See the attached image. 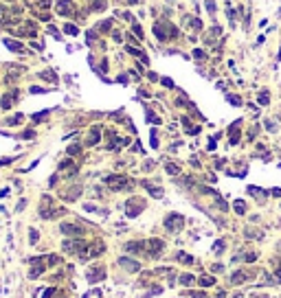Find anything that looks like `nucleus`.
Segmentation results:
<instances>
[{
  "mask_svg": "<svg viewBox=\"0 0 281 298\" xmlns=\"http://www.w3.org/2000/svg\"><path fill=\"white\" fill-rule=\"evenodd\" d=\"M40 77H42V79H48V81H53V83L57 81V74H53V70H42V72H40Z\"/></svg>",
  "mask_w": 281,
  "mask_h": 298,
  "instance_id": "obj_29",
  "label": "nucleus"
},
{
  "mask_svg": "<svg viewBox=\"0 0 281 298\" xmlns=\"http://www.w3.org/2000/svg\"><path fill=\"white\" fill-rule=\"evenodd\" d=\"M259 103H261V105H268V103H270V92H268V90H261V92H259Z\"/></svg>",
  "mask_w": 281,
  "mask_h": 298,
  "instance_id": "obj_31",
  "label": "nucleus"
},
{
  "mask_svg": "<svg viewBox=\"0 0 281 298\" xmlns=\"http://www.w3.org/2000/svg\"><path fill=\"white\" fill-rule=\"evenodd\" d=\"M13 158H0V167H2V164H9Z\"/></svg>",
  "mask_w": 281,
  "mask_h": 298,
  "instance_id": "obj_54",
  "label": "nucleus"
},
{
  "mask_svg": "<svg viewBox=\"0 0 281 298\" xmlns=\"http://www.w3.org/2000/svg\"><path fill=\"white\" fill-rule=\"evenodd\" d=\"M180 283H182L185 287H191V285L195 283V276H193V274H182V276H180Z\"/></svg>",
  "mask_w": 281,
  "mask_h": 298,
  "instance_id": "obj_28",
  "label": "nucleus"
},
{
  "mask_svg": "<svg viewBox=\"0 0 281 298\" xmlns=\"http://www.w3.org/2000/svg\"><path fill=\"white\" fill-rule=\"evenodd\" d=\"M29 239H31L29 243H31V245H35V243H37V239H40V232H37L35 228H31V230H29Z\"/></svg>",
  "mask_w": 281,
  "mask_h": 298,
  "instance_id": "obj_34",
  "label": "nucleus"
},
{
  "mask_svg": "<svg viewBox=\"0 0 281 298\" xmlns=\"http://www.w3.org/2000/svg\"><path fill=\"white\" fill-rule=\"evenodd\" d=\"M226 99H228V103H231V105H242V99L235 96V94H228Z\"/></svg>",
  "mask_w": 281,
  "mask_h": 298,
  "instance_id": "obj_38",
  "label": "nucleus"
},
{
  "mask_svg": "<svg viewBox=\"0 0 281 298\" xmlns=\"http://www.w3.org/2000/svg\"><path fill=\"white\" fill-rule=\"evenodd\" d=\"M207 9H209V11H211V13H215V5H213V2H211V0H209V2H207Z\"/></svg>",
  "mask_w": 281,
  "mask_h": 298,
  "instance_id": "obj_52",
  "label": "nucleus"
},
{
  "mask_svg": "<svg viewBox=\"0 0 281 298\" xmlns=\"http://www.w3.org/2000/svg\"><path fill=\"white\" fill-rule=\"evenodd\" d=\"M31 92H33V94H40V92H48V90H44V88H37V86H33V88H31Z\"/></svg>",
  "mask_w": 281,
  "mask_h": 298,
  "instance_id": "obj_51",
  "label": "nucleus"
},
{
  "mask_svg": "<svg viewBox=\"0 0 281 298\" xmlns=\"http://www.w3.org/2000/svg\"><path fill=\"white\" fill-rule=\"evenodd\" d=\"M154 35H156L160 42H165V40H167V29H165V22H156V24H154Z\"/></svg>",
  "mask_w": 281,
  "mask_h": 298,
  "instance_id": "obj_17",
  "label": "nucleus"
},
{
  "mask_svg": "<svg viewBox=\"0 0 281 298\" xmlns=\"http://www.w3.org/2000/svg\"><path fill=\"white\" fill-rule=\"evenodd\" d=\"M222 250H224V241H217L213 245V252H222Z\"/></svg>",
  "mask_w": 281,
  "mask_h": 298,
  "instance_id": "obj_47",
  "label": "nucleus"
},
{
  "mask_svg": "<svg viewBox=\"0 0 281 298\" xmlns=\"http://www.w3.org/2000/svg\"><path fill=\"white\" fill-rule=\"evenodd\" d=\"M101 279H106V267L103 265H99V267H92L88 270V281L94 283V281H101Z\"/></svg>",
  "mask_w": 281,
  "mask_h": 298,
  "instance_id": "obj_11",
  "label": "nucleus"
},
{
  "mask_svg": "<svg viewBox=\"0 0 281 298\" xmlns=\"http://www.w3.org/2000/svg\"><path fill=\"white\" fill-rule=\"evenodd\" d=\"M15 99H18V90H11V92H7V94L2 96V101H0V108H2V110H9V108L15 103Z\"/></svg>",
  "mask_w": 281,
  "mask_h": 298,
  "instance_id": "obj_12",
  "label": "nucleus"
},
{
  "mask_svg": "<svg viewBox=\"0 0 281 298\" xmlns=\"http://www.w3.org/2000/svg\"><path fill=\"white\" fill-rule=\"evenodd\" d=\"M228 134H231V145H237V140H239V121L231 125V130H228Z\"/></svg>",
  "mask_w": 281,
  "mask_h": 298,
  "instance_id": "obj_18",
  "label": "nucleus"
},
{
  "mask_svg": "<svg viewBox=\"0 0 281 298\" xmlns=\"http://www.w3.org/2000/svg\"><path fill=\"white\" fill-rule=\"evenodd\" d=\"M53 294H55V287H48L42 292V298H53Z\"/></svg>",
  "mask_w": 281,
  "mask_h": 298,
  "instance_id": "obj_41",
  "label": "nucleus"
},
{
  "mask_svg": "<svg viewBox=\"0 0 281 298\" xmlns=\"http://www.w3.org/2000/svg\"><path fill=\"white\" fill-rule=\"evenodd\" d=\"M59 230H62L64 235H68V237H79V235L84 232V228L79 226V224H62Z\"/></svg>",
  "mask_w": 281,
  "mask_h": 298,
  "instance_id": "obj_9",
  "label": "nucleus"
},
{
  "mask_svg": "<svg viewBox=\"0 0 281 298\" xmlns=\"http://www.w3.org/2000/svg\"><path fill=\"white\" fill-rule=\"evenodd\" d=\"M274 276H277V283H281V263H277V272H274Z\"/></svg>",
  "mask_w": 281,
  "mask_h": 298,
  "instance_id": "obj_48",
  "label": "nucleus"
},
{
  "mask_svg": "<svg viewBox=\"0 0 281 298\" xmlns=\"http://www.w3.org/2000/svg\"><path fill=\"white\" fill-rule=\"evenodd\" d=\"M217 35H222V29H220V27H213V29L209 31V35H207V42H215Z\"/></svg>",
  "mask_w": 281,
  "mask_h": 298,
  "instance_id": "obj_27",
  "label": "nucleus"
},
{
  "mask_svg": "<svg viewBox=\"0 0 281 298\" xmlns=\"http://www.w3.org/2000/svg\"><path fill=\"white\" fill-rule=\"evenodd\" d=\"M147 123H154V125H158V123H160V118H158L154 112H147Z\"/></svg>",
  "mask_w": 281,
  "mask_h": 298,
  "instance_id": "obj_39",
  "label": "nucleus"
},
{
  "mask_svg": "<svg viewBox=\"0 0 281 298\" xmlns=\"http://www.w3.org/2000/svg\"><path fill=\"white\" fill-rule=\"evenodd\" d=\"M81 151V145H77V143H75V145H70L68 147V156H77Z\"/></svg>",
  "mask_w": 281,
  "mask_h": 298,
  "instance_id": "obj_36",
  "label": "nucleus"
},
{
  "mask_svg": "<svg viewBox=\"0 0 281 298\" xmlns=\"http://www.w3.org/2000/svg\"><path fill=\"white\" fill-rule=\"evenodd\" d=\"M99 140H101V127H97V125H94V127L90 130L88 138H86V145H88V147H92V145H97Z\"/></svg>",
  "mask_w": 281,
  "mask_h": 298,
  "instance_id": "obj_14",
  "label": "nucleus"
},
{
  "mask_svg": "<svg viewBox=\"0 0 281 298\" xmlns=\"http://www.w3.org/2000/svg\"><path fill=\"white\" fill-rule=\"evenodd\" d=\"M193 57H195V59H204V57H207V53L200 51V48H195V51H193Z\"/></svg>",
  "mask_w": 281,
  "mask_h": 298,
  "instance_id": "obj_44",
  "label": "nucleus"
},
{
  "mask_svg": "<svg viewBox=\"0 0 281 298\" xmlns=\"http://www.w3.org/2000/svg\"><path fill=\"white\" fill-rule=\"evenodd\" d=\"M233 208H235V213H237V215H244V213H246V204H244L242 200H235Z\"/></svg>",
  "mask_w": 281,
  "mask_h": 298,
  "instance_id": "obj_30",
  "label": "nucleus"
},
{
  "mask_svg": "<svg viewBox=\"0 0 281 298\" xmlns=\"http://www.w3.org/2000/svg\"><path fill=\"white\" fill-rule=\"evenodd\" d=\"M246 237H250V239H252V237H257V239H259V237H261V232L252 230V228H246Z\"/></svg>",
  "mask_w": 281,
  "mask_h": 298,
  "instance_id": "obj_43",
  "label": "nucleus"
},
{
  "mask_svg": "<svg viewBox=\"0 0 281 298\" xmlns=\"http://www.w3.org/2000/svg\"><path fill=\"white\" fill-rule=\"evenodd\" d=\"M279 250H281V243H279Z\"/></svg>",
  "mask_w": 281,
  "mask_h": 298,
  "instance_id": "obj_59",
  "label": "nucleus"
},
{
  "mask_svg": "<svg viewBox=\"0 0 281 298\" xmlns=\"http://www.w3.org/2000/svg\"><path fill=\"white\" fill-rule=\"evenodd\" d=\"M198 283H200L202 287H211V285H215V279H213L211 274H202V276L198 279Z\"/></svg>",
  "mask_w": 281,
  "mask_h": 298,
  "instance_id": "obj_21",
  "label": "nucleus"
},
{
  "mask_svg": "<svg viewBox=\"0 0 281 298\" xmlns=\"http://www.w3.org/2000/svg\"><path fill=\"white\" fill-rule=\"evenodd\" d=\"M189 294H191V298H209L204 292H189Z\"/></svg>",
  "mask_w": 281,
  "mask_h": 298,
  "instance_id": "obj_46",
  "label": "nucleus"
},
{
  "mask_svg": "<svg viewBox=\"0 0 281 298\" xmlns=\"http://www.w3.org/2000/svg\"><path fill=\"white\" fill-rule=\"evenodd\" d=\"M7 2H13V0H7Z\"/></svg>",
  "mask_w": 281,
  "mask_h": 298,
  "instance_id": "obj_58",
  "label": "nucleus"
},
{
  "mask_svg": "<svg viewBox=\"0 0 281 298\" xmlns=\"http://www.w3.org/2000/svg\"><path fill=\"white\" fill-rule=\"evenodd\" d=\"M165 29H167V40H176V37H178V29L173 27L171 22L165 20Z\"/></svg>",
  "mask_w": 281,
  "mask_h": 298,
  "instance_id": "obj_22",
  "label": "nucleus"
},
{
  "mask_svg": "<svg viewBox=\"0 0 281 298\" xmlns=\"http://www.w3.org/2000/svg\"><path fill=\"white\" fill-rule=\"evenodd\" d=\"M110 29H112V20H101L99 27H97L99 33H106V31H110Z\"/></svg>",
  "mask_w": 281,
  "mask_h": 298,
  "instance_id": "obj_26",
  "label": "nucleus"
},
{
  "mask_svg": "<svg viewBox=\"0 0 281 298\" xmlns=\"http://www.w3.org/2000/svg\"><path fill=\"white\" fill-rule=\"evenodd\" d=\"M145 189H147V193H149L151 197H156V200H160V197H163V189H160V186H151L149 182H145Z\"/></svg>",
  "mask_w": 281,
  "mask_h": 298,
  "instance_id": "obj_19",
  "label": "nucleus"
},
{
  "mask_svg": "<svg viewBox=\"0 0 281 298\" xmlns=\"http://www.w3.org/2000/svg\"><path fill=\"white\" fill-rule=\"evenodd\" d=\"M217 298H226V292H220V294H217Z\"/></svg>",
  "mask_w": 281,
  "mask_h": 298,
  "instance_id": "obj_57",
  "label": "nucleus"
},
{
  "mask_svg": "<svg viewBox=\"0 0 281 298\" xmlns=\"http://www.w3.org/2000/svg\"><path fill=\"white\" fill-rule=\"evenodd\" d=\"M44 272V263H37V265H33L31 267V272H29V279H40V274Z\"/></svg>",
  "mask_w": 281,
  "mask_h": 298,
  "instance_id": "obj_23",
  "label": "nucleus"
},
{
  "mask_svg": "<svg viewBox=\"0 0 281 298\" xmlns=\"http://www.w3.org/2000/svg\"><path fill=\"white\" fill-rule=\"evenodd\" d=\"M145 211V200L143 197H130V200L125 202V213H127V217H136V215H141Z\"/></svg>",
  "mask_w": 281,
  "mask_h": 298,
  "instance_id": "obj_4",
  "label": "nucleus"
},
{
  "mask_svg": "<svg viewBox=\"0 0 281 298\" xmlns=\"http://www.w3.org/2000/svg\"><path fill=\"white\" fill-rule=\"evenodd\" d=\"M248 279H252V272H248V270H235L233 274H231V283H233V285H242V283H246Z\"/></svg>",
  "mask_w": 281,
  "mask_h": 298,
  "instance_id": "obj_8",
  "label": "nucleus"
},
{
  "mask_svg": "<svg viewBox=\"0 0 281 298\" xmlns=\"http://www.w3.org/2000/svg\"><path fill=\"white\" fill-rule=\"evenodd\" d=\"M108 5H106V0H94V5H92V11H103Z\"/></svg>",
  "mask_w": 281,
  "mask_h": 298,
  "instance_id": "obj_35",
  "label": "nucleus"
},
{
  "mask_svg": "<svg viewBox=\"0 0 281 298\" xmlns=\"http://www.w3.org/2000/svg\"><path fill=\"white\" fill-rule=\"evenodd\" d=\"M165 228H167L169 232H180V230L185 228V215H180V213H169V215L165 217Z\"/></svg>",
  "mask_w": 281,
  "mask_h": 298,
  "instance_id": "obj_3",
  "label": "nucleus"
},
{
  "mask_svg": "<svg viewBox=\"0 0 281 298\" xmlns=\"http://www.w3.org/2000/svg\"><path fill=\"white\" fill-rule=\"evenodd\" d=\"M125 250L136 257H147V241H130L125 243Z\"/></svg>",
  "mask_w": 281,
  "mask_h": 298,
  "instance_id": "obj_6",
  "label": "nucleus"
},
{
  "mask_svg": "<svg viewBox=\"0 0 281 298\" xmlns=\"http://www.w3.org/2000/svg\"><path fill=\"white\" fill-rule=\"evenodd\" d=\"M119 265H123L127 272H138V270H141L138 261H132L130 257H121V259H119Z\"/></svg>",
  "mask_w": 281,
  "mask_h": 298,
  "instance_id": "obj_13",
  "label": "nucleus"
},
{
  "mask_svg": "<svg viewBox=\"0 0 281 298\" xmlns=\"http://www.w3.org/2000/svg\"><path fill=\"white\" fill-rule=\"evenodd\" d=\"M235 263L237 261H246V263H252V261H257V252L255 250H248V252H239V254H235V259H233Z\"/></svg>",
  "mask_w": 281,
  "mask_h": 298,
  "instance_id": "obj_15",
  "label": "nucleus"
},
{
  "mask_svg": "<svg viewBox=\"0 0 281 298\" xmlns=\"http://www.w3.org/2000/svg\"><path fill=\"white\" fill-rule=\"evenodd\" d=\"M55 9H57L59 15H75V2L72 0H57Z\"/></svg>",
  "mask_w": 281,
  "mask_h": 298,
  "instance_id": "obj_7",
  "label": "nucleus"
},
{
  "mask_svg": "<svg viewBox=\"0 0 281 298\" xmlns=\"http://www.w3.org/2000/svg\"><path fill=\"white\" fill-rule=\"evenodd\" d=\"M106 184H108V189H112V191H127L130 186H134V182L127 178V176H121V173L108 176V178H106Z\"/></svg>",
  "mask_w": 281,
  "mask_h": 298,
  "instance_id": "obj_2",
  "label": "nucleus"
},
{
  "mask_svg": "<svg viewBox=\"0 0 281 298\" xmlns=\"http://www.w3.org/2000/svg\"><path fill=\"white\" fill-rule=\"evenodd\" d=\"M165 250V241L163 239H147V257L149 259H158Z\"/></svg>",
  "mask_w": 281,
  "mask_h": 298,
  "instance_id": "obj_5",
  "label": "nucleus"
},
{
  "mask_svg": "<svg viewBox=\"0 0 281 298\" xmlns=\"http://www.w3.org/2000/svg\"><path fill=\"white\" fill-rule=\"evenodd\" d=\"M22 138L33 140V138H35V132H33V130H24V132H22Z\"/></svg>",
  "mask_w": 281,
  "mask_h": 298,
  "instance_id": "obj_40",
  "label": "nucleus"
},
{
  "mask_svg": "<svg viewBox=\"0 0 281 298\" xmlns=\"http://www.w3.org/2000/svg\"><path fill=\"white\" fill-rule=\"evenodd\" d=\"M5 46L9 48V51H13V53H27V46H22L20 42H15V40H5Z\"/></svg>",
  "mask_w": 281,
  "mask_h": 298,
  "instance_id": "obj_16",
  "label": "nucleus"
},
{
  "mask_svg": "<svg viewBox=\"0 0 281 298\" xmlns=\"http://www.w3.org/2000/svg\"><path fill=\"white\" fill-rule=\"evenodd\" d=\"M160 81H163V86H167V88H173V81H171V79H167V77H163Z\"/></svg>",
  "mask_w": 281,
  "mask_h": 298,
  "instance_id": "obj_49",
  "label": "nucleus"
},
{
  "mask_svg": "<svg viewBox=\"0 0 281 298\" xmlns=\"http://www.w3.org/2000/svg\"><path fill=\"white\" fill-rule=\"evenodd\" d=\"M185 24H189L193 31H200V29H202V22H200L198 18H193V15H185Z\"/></svg>",
  "mask_w": 281,
  "mask_h": 298,
  "instance_id": "obj_20",
  "label": "nucleus"
},
{
  "mask_svg": "<svg viewBox=\"0 0 281 298\" xmlns=\"http://www.w3.org/2000/svg\"><path fill=\"white\" fill-rule=\"evenodd\" d=\"M46 114H48V112H37V114H33V121H42Z\"/></svg>",
  "mask_w": 281,
  "mask_h": 298,
  "instance_id": "obj_50",
  "label": "nucleus"
},
{
  "mask_svg": "<svg viewBox=\"0 0 281 298\" xmlns=\"http://www.w3.org/2000/svg\"><path fill=\"white\" fill-rule=\"evenodd\" d=\"M248 193H250V195H264V191H261L259 186H248Z\"/></svg>",
  "mask_w": 281,
  "mask_h": 298,
  "instance_id": "obj_42",
  "label": "nucleus"
},
{
  "mask_svg": "<svg viewBox=\"0 0 281 298\" xmlns=\"http://www.w3.org/2000/svg\"><path fill=\"white\" fill-rule=\"evenodd\" d=\"M64 213H66L64 206H53V197L50 195H42V200H40V217L42 219H55Z\"/></svg>",
  "mask_w": 281,
  "mask_h": 298,
  "instance_id": "obj_1",
  "label": "nucleus"
},
{
  "mask_svg": "<svg viewBox=\"0 0 281 298\" xmlns=\"http://www.w3.org/2000/svg\"><path fill=\"white\" fill-rule=\"evenodd\" d=\"M57 263H59V257H57V254H50V257H48V265H57Z\"/></svg>",
  "mask_w": 281,
  "mask_h": 298,
  "instance_id": "obj_45",
  "label": "nucleus"
},
{
  "mask_svg": "<svg viewBox=\"0 0 281 298\" xmlns=\"http://www.w3.org/2000/svg\"><path fill=\"white\" fill-rule=\"evenodd\" d=\"M79 195H81V186H79V184H75V186H68V191L62 193V200H66V202H75Z\"/></svg>",
  "mask_w": 281,
  "mask_h": 298,
  "instance_id": "obj_10",
  "label": "nucleus"
},
{
  "mask_svg": "<svg viewBox=\"0 0 281 298\" xmlns=\"http://www.w3.org/2000/svg\"><path fill=\"white\" fill-rule=\"evenodd\" d=\"M22 118H24L22 114H13V116L7 118V125H18V123H22Z\"/></svg>",
  "mask_w": 281,
  "mask_h": 298,
  "instance_id": "obj_32",
  "label": "nucleus"
},
{
  "mask_svg": "<svg viewBox=\"0 0 281 298\" xmlns=\"http://www.w3.org/2000/svg\"><path fill=\"white\" fill-rule=\"evenodd\" d=\"M270 195H274V197H281V189H272V191H270Z\"/></svg>",
  "mask_w": 281,
  "mask_h": 298,
  "instance_id": "obj_53",
  "label": "nucleus"
},
{
  "mask_svg": "<svg viewBox=\"0 0 281 298\" xmlns=\"http://www.w3.org/2000/svg\"><path fill=\"white\" fill-rule=\"evenodd\" d=\"M112 37H114L116 42H121V33H119V31H112Z\"/></svg>",
  "mask_w": 281,
  "mask_h": 298,
  "instance_id": "obj_55",
  "label": "nucleus"
},
{
  "mask_svg": "<svg viewBox=\"0 0 281 298\" xmlns=\"http://www.w3.org/2000/svg\"><path fill=\"white\" fill-rule=\"evenodd\" d=\"M64 31H66L68 35H79V29L75 27V24H64Z\"/></svg>",
  "mask_w": 281,
  "mask_h": 298,
  "instance_id": "obj_33",
  "label": "nucleus"
},
{
  "mask_svg": "<svg viewBox=\"0 0 281 298\" xmlns=\"http://www.w3.org/2000/svg\"><path fill=\"white\" fill-rule=\"evenodd\" d=\"M132 33H134V35H136V40H143V29H141V27H138V24H136V22H134V24H132Z\"/></svg>",
  "mask_w": 281,
  "mask_h": 298,
  "instance_id": "obj_37",
  "label": "nucleus"
},
{
  "mask_svg": "<svg viewBox=\"0 0 281 298\" xmlns=\"http://www.w3.org/2000/svg\"><path fill=\"white\" fill-rule=\"evenodd\" d=\"M165 171L169 173V176H178V173H180V167H178L176 162H167V164H165Z\"/></svg>",
  "mask_w": 281,
  "mask_h": 298,
  "instance_id": "obj_25",
  "label": "nucleus"
},
{
  "mask_svg": "<svg viewBox=\"0 0 281 298\" xmlns=\"http://www.w3.org/2000/svg\"><path fill=\"white\" fill-rule=\"evenodd\" d=\"M252 298H268L266 294H257V296H252Z\"/></svg>",
  "mask_w": 281,
  "mask_h": 298,
  "instance_id": "obj_56",
  "label": "nucleus"
},
{
  "mask_svg": "<svg viewBox=\"0 0 281 298\" xmlns=\"http://www.w3.org/2000/svg\"><path fill=\"white\" fill-rule=\"evenodd\" d=\"M176 261H180V263H187V265H191V263H193V257H191V254H187V252H178V254H176Z\"/></svg>",
  "mask_w": 281,
  "mask_h": 298,
  "instance_id": "obj_24",
  "label": "nucleus"
}]
</instances>
